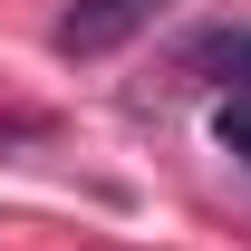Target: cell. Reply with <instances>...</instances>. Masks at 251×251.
Wrapping results in <instances>:
<instances>
[{"instance_id": "obj_1", "label": "cell", "mask_w": 251, "mask_h": 251, "mask_svg": "<svg viewBox=\"0 0 251 251\" xmlns=\"http://www.w3.org/2000/svg\"><path fill=\"white\" fill-rule=\"evenodd\" d=\"M174 0H68L58 10V58H116L126 39H145Z\"/></svg>"}, {"instance_id": "obj_2", "label": "cell", "mask_w": 251, "mask_h": 251, "mask_svg": "<svg viewBox=\"0 0 251 251\" xmlns=\"http://www.w3.org/2000/svg\"><path fill=\"white\" fill-rule=\"evenodd\" d=\"M242 68H251V49H242ZM222 145L251 155V77H232V97H222Z\"/></svg>"}]
</instances>
